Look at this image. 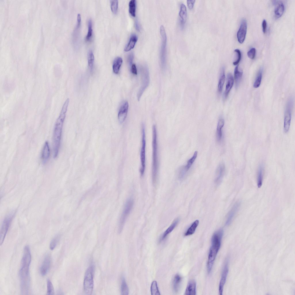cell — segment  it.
I'll return each mask as SVG.
<instances>
[{"label":"cell","mask_w":295,"mask_h":295,"mask_svg":"<svg viewBox=\"0 0 295 295\" xmlns=\"http://www.w3.org/2000/svg\"><path fill=\"white\" fill-rule=\"evenodd\" d=\"M31 261V255L30 248L28 246H26L24 248L19 272L20 290L23 294H28L30 289V278L29 268Z\"/></svg>","instance_id":"obj_1"},{"label":"cell","mask_w":295,"mask_h":295,"mask_svg":"<svg viewBox=\"0 0 295 295\" xmlns=\"http://www.w3.org/2000/svg\"><path fill=\"white\" fill-rule=\"evenodd\" d=\"M69 101V98L65 101L55 124L53 135V149L54 157L55 158L57 156L58 154L60 146L63 123Z\"/></svg>","instance_id":"obj_2"},{"label":"cell","mask_w":295,"mask_h":295,"mask_svg":"<svg viewBox=\"0 0 295 295\" xmlns=\"http://www.w3.org/2000/svg\"><path fill=\"white\" fill-rule=\"evenodd\" d=\"M223 233V230L220 229L215 232L212 236L207 265L209 273L211 271L214 262L220 248Z\"/></svg>","instance_id":"obj_3"},{"label":"cell","mask_w":295,"mask_h":295,"mask_svg":"<svg viewBox=\"0 0 295 295\" xmlns=\"http://www.w3.org/2000/svg\"><path fill=\"white\" fill-rule=\"evenodd\" d=\"M152 179L154 184L156 182L158 169L157 134L156 126L152 127Z\"/></svg>","instance_id":"obj_4"},{"label":"cell","mask_w":295,"mask_h":295,"mask_svg":"<svg viewBox=\"0 0 295 295\" xmlns=\"http://www.w3.org/2000/svg\"><path fill=\"white\" fill-rule=\"evenodd\" d=\"M94 269V266L92 265L87 268L85 273L84 288L85 292L87 295H91L93 291Z\"/></svg>","instance_id":"obj_5"},{"label":"cell","mask_w":295,"mask_h":295,"mask_svg":"<svg viewBox=\"0 0 295 295\" xmlns=\"http://www.w3.org/2000/svg\"><path fill=\"white\" fill-rule=\"evenodd\" d=\"M142 82L141 87L138 92L137 98L139 101L143 92L148 86L150 83V74L148 68L146 66H143L140 69Z\"/></svg>","instance_id":"obj_6"},{"label":"cell","mask_w":295,"mask_h":295,"mask_svg":"<svg viewBox=\"0 0 295 295\" xmlns=\"http://www.w3.org/2000/svg\"><path fill=\"white\" fill-rule=\"evenodd\" d=\"M134 204V201L131 198H128L126 201L122 212L119 223L118 231H122L124 224L130 213Z\"/></svg>","instance_id":"obj_7"},{"label":"cell","mask_w":295,"mask_h":295,"mask_svg":"<svg viewBox=\"0 0 295 295\" xmlns=\"http://www.w3.org/2000/svg\"><path fill=\"white\" fill-rule=\"evenodd\" d=\"M160 33L162 38V44L160 50V61L162 68H164L166 64V47L167 42V36L165 29L163 25L160 27Z\"/></svg>","instance_id":"obj_8"},{"label":"cell","mask_w":295,"mask_h":295,"mask_svg":"<svg viewBox=\"0 0 295 295\" xmlns=\"http://www.w3.org/2000/svg\"><path fill=\"white\" fill-rule=\"evenodd\" d=\"M142 145L140 155L141 167L140 171L141 175L142 176L144 174L145 167V126L143 124L142 126Z\"/></svg>","instance_id":"obj_9"},{"label":"cell","mask_w":295,"mask_h":295,"mask_svg":"<svg viewBox=\"0 0 295 295\" xmlns=\"http://www.w3.org/2000/svg\"><path fill=\"white\" fill-rule=\"evenodd\" d=\"M291 99L288 103L285 113L284 129L285 133L288 132L290 127L291 118V107L292 101Z\"/></svg>","instance_id":"obj_10"},{"label":"cell","mask_w":295,"mask_h":295,"mask_svg":"<svg viewBox=\"0 0 295 295\" xmlns=\"http://www.w3.org/2000/svg\"><path fill=\"white\" fill-rule=\"evenodd\" d=\"M13 215V213L9 215L4 221L0 231V245H1L3 242L10 223L12 219Z\"/></svg>","instance_id":"obj_11"},{"label":"cell","mask_w":295,"mask_h":295,"mask_svg":"<svg viewBox=\"0 0 295 295\" xmlns=\"http://www.w3.org/2000/svg\"><path fill=\"white\" fill-rule=\"evenodd\" d=\"M51 261V256L49 254L45 256L40 268V272L42 276H44L48 273L50 269Z\"/></svg>","instance_id":"obj_12"},{"label":"cell","mask_w":295,"mask_h":295,"mask_svg":"<svg viewBox=\"0 0 295 295\" xmlns=\"http://www.w3.org/2000/svg\"><path fill=\"white\" fill-rule=\"evenodd\" d=\"M247 27L246 20L243 19L241 21L239 29L237 34L238 41L241 44L245 40L246 34Z\"/></svg>","instance_id":"obj_13"},{"label":"cell","mask_w":295,"mask_h":295,"mask_svg":"<svg viewBox=\"0 0 295 295\" xmlns=\"http://www.w3.org/2000/svg\"><path fill=\"white\" fill-rule=\"evenodd\" d=\"M197 152L196 151L194 152L193 156L188 161L187 164L185 166H183L181 167L179 170V176L182 178H183L186 174L187 172L189 169L191 167L194 161L197 157Z\"/></svg>","instance_id":"obj_14"},{"label":"cell","mask_w":295,"mask_h":295,"mask_svg":"<svg viewBox=\"0 0 295 295\" xmlns=\"http://www.w3.org/2000/svg\"><path fill=\"white\" fill-rule=\"evenodd\" d=\"M128 104L127 101L124 102L121 106L118 115L119 122L122 123L126 119L128 112Z\"/></svg>","instance_id":"obj_15"},{"label":"cell","mask_w":295,"mask_h":295,"mask_svg":"<svg viewBox=\"0 0 295 295\" xmlns=\"http://www.w3.org/2000/svg\"><path fill=\"white\" fill-rule=\"evenodd\" d=\"M228 272V264L227 262H226L223 270L219 285V294L220 295L222 294L224 286L226 281Z\"/></svg>","instance_id":"obj_16"},{"label":"cell","mask_w":295,"mask_h":295,"mask_svg":"<svg viewBox=\"0 0 295 295\" xmlns=\"http://www.w3.org/2000/svg\"><path fill=\"white\" fill-rule=\"evenodd\" d=\"M224 124V120L220 118L218 121L216 131V139L218 143H220L222 141V128Z\"/></svg>","instance_id":"obj_17"},{"label":"cell","mask_w":295,"mask_h":295,"mask_svg":"<svg viewBox=\"0 0 295 295\" xmlns=\"http://www.w3.org/2000/svg\"><path fill=\"white\" fill-rule=\"evenodd\" d=\"M234 82V80L232 75L230 73H228L227 75L226 89L224 94V99H226L227 97L233 86Z\"/></svg>","instance_id":"obj_18"},{"label":"cell","mask_w":295,"mask_h":295,"mask_svg":"<svg viewBox=\"0 0 295 295\" xmlns=\"http://www.w3.org/2000/svg\"><path fill=\"white\" fill-rule=\"evenodd\" d=\"M225 171V165L223 163H220L218 166L216 170V177L215 181L218 184L222 180Z\"/></svg>","instance_id":"obj_19"},{"label":"cell","mask_w":295,"mask_h":295,"mask_svg":"<svg viewBox=\"0 0 295 295\" xmlns=\"http://www.w3.org/2000/svg\"><path fill=\"white\" fill-rule=\"evenodd\" d=\"M196 284L195 281L194 280H191L188 283L184 294L186 295H196Z\"/></svg>","instance_id":"obj_20"},{"label":"cell","mask_w":295,"mask_h":295,"mask_svg":"<svg viewBox=\"0 0 295 295\" xmlns=\"http://www.w3.org/2000/svg\"><path fill=\"white\" fill-rule=\"evenodd\" d=\"M50 155V150L49 143L46 141L44 146L41 153V159L44 163L46 162Z\"/></svg>","instance_id":"obj_21"},{"label":"cell","mask_w":295,"mask_h":295,"mask_svg":"<svg viewBox=\"0 0 295 295\" xmlns=\"http://www.w3.org/2000/svg\"><path fill=\"white\" fill-rule=\"evenodd\" d=\"M239 205L238 203L235 204L229 212L226 223V225H229L231 222L239 208Z\"/></svg>","instance_id":"obj_22"},{"label":"cell","mask_w":295,"mask_h":295,"mask_svg":"<svg viewBox=\"0 0 295 295\" xmlns=\"http://www.w3.org/2000/svg\"><path fill=\"white\" fill-rule=\"evenodd\" d=\"M137 39V37L136 34H132L130 37L128 43L124 48V51L126 52L128 51L133 48Z\"/></svg>","instance_id":"obj_23"},{"label":"cell","mask_w":295,"mask_h":295,"mask_svg":"<svg viewBox=\"0 0 295 295\" xmlns=\"http://www.w3.org/2000/svg\"><path fill=\"white\" fill-rule=\"evenodd\" d=\"M274 12L276 16L279 18L281 17L284 10V6L283 3L281 1L276 3Z\"/></svg>","instance_id":"obj_24"},{"label":"cell","mask_w":295,"mask_h":295,"mask_svg":"<svg viewBox=\"0 0 295 295\" xmlns=\"http://www.w3.org/2000/svg\"><path fill=\"white\" fill-rule=\"evenodd\" d=\"M122 62V59L121 57L118 56L115 59L113 65V70L115 74H118L119 73Z\"/></svg>","instance_id":"obj_25"},{"label":"cell","mask_w":295,"mask_h":295,"mask_svg":"<svg viewBox=\"0 0 295 295\" xmlns=\"http://www.w3.org/2000/svg\"><path fill=\"white\" fill-rule=\"evenodd\" d=\"M179 15L181 19L182 24H185L187 19V12L186 6L183 3L181 4Z\"/></svg>","instance_id":"obj_26"},{"label":"cell","mask_w":295,"mask_h":295,"mask_svg":"<svg viewBox=\"0 0 295 295\" xmlns=\"http://www.w3.org/2000/svg\"><path fill=\"white\" fill-rule=\"evenodd\" d=\"M181 280V277L178 274L176 275L174 277L173 281V288L175 292L178 291Z\"/></svg>","instance_id":"obj_27"},{"label":"cell","mask_w":295,"mask_h":295,"mask_svg":"<svg viewBox=\"0 0 295 295\" xmlns=\"http://www.w3.org/2000/svg\"><path fill=\"white\" fill-rule=\"evenodd\" d=\"M225 80L224 68L222 67L221 69L220 76L218 86V91L219 93L222 92Z\"/></svg>","instance_id":"obj_28"},{"label":"cell","mask_w":295,"mask_h":295,"mask_svg":"<svg viewBox=\"0 0 295 295\" xmlns=\"http://www.w3.org/2000/svg\"><path fill=\"white\" fill-rule=\"evenodd\" d=\"M243 74V72L238 69V65L235 67L234 72V77L236 87L238 86L241 81Z\"/></svg>","instance_id":"obj_29"},{"label":"cell","mask_w":295,"mask_h":295,"mask_svg":"<svg viewBox=\"0 0 295 295\" xmlns=\"http://www.w3.org/2000/svg\"><path fill=\"white\" fill-rule=\"evenodd\" d=\"M179 221V219L178 218H177L174 220L171 225L168 228L165 230L161 238L162 240L164 239L173 230Z\"/></svg>","instance_id":"obj_30"},{"label":"cell","mask_w":295,"mask_h":295,"mask_svg":"<svg viewBox=\"0 0 295 295\" xmlns=\"http://www.w3.org/2000/svg\"><path fill=\"white\" fill-rule=\"evenodd\" d=\"M198 220H196L192 224L184 234L185 236L191 235L193 234L199 224Z\"/></svg>","instance_id":"obj_31"},{"label":"cell","mask_w":295,"mask_h":295,"mask_svg":"<svg viewBox=\"0 0 295 295\" xmlns=\"http://www.w3.org/2000/svg\"><path fill=\"white\" fill-rule=\"evenodd\" d=\"M88 65L90 72H92V71L94 60V56L92 50H89L88 51Z\"/></svg>","instance_id":"obj_32"},{"label":"cell","mask_w":295,"mask_h":295,"mask_svg":"<svg viewBox=\"0 0 295 295\" xmlns=\"http://www.w3.org/2000/svg\"><path fill=\"white\" fill-rule=\"evenodd\" d=\"M121 291L122 295H127L128 294V289L125 278H122L121 287Z\"/></svg>","instance_id":"obj_33"},{"label":"cell","mask_w":295,"mask_h":295,"mask_svg":"<svg viewBox=\"0 0 295 295\" xmlns=\"http://www.w3.org/2000/svg\"><path fill=\"white\" fill-rule=\"evenodd\" d=\"M136 2L135 0H131L129 3V11L133 16H135Z\"/></svg>","instance_id":"obj_34"},{"label":"cell","mask_w":295,"mask_h":295,"mask_svg":"<svg viewBox=\"0 0 295 295\" xmlns=\"http://www.w3.org/2000/svg\"><path fill=\"white\" fill-rule=\"evenodd\" d=\"M151 292L152 295H160V294L157 286V283L156 281H154L152 283L151 286Z\"/></svg>","instance_id":"obj_35"},{"label":"cell","mask_w":295,"mask_h":295,"mask_svg":"<svg viewBox=\"0 0 295 295\" xmlns=\"http://www.w3.org/2000/svg\"><path fill=\"white\" fill-rule=\"evenodd\" d=\"M262 76V69H261L259 70L257 76L253 85L254 88H257L260 86Z\"/></svg>","instance_id":"obj_36"},{"label":"cell","mask_w":295,"mask_h":295,"mask_svg":"<svg viewBox=\"0 0 295 295\" xmlns=\"http://www.w3.org/2000/svg\"><path fill=\"white\" fill-rule=\"evenodd\" d=\"M263 179V170L262 167H260L259 169L258 176L257 184V186L258 188H260L261 186L262 183Z\"/></svg>","instance_id":"obj_37"},{"label":"cell","mask_w":295,"mask_h":295,"mask_svg":"<svg viewBox=\"0 0 295 295\" xmlns=\"http://www.w3.org/2000/svg\"><path fill=\"white\" fill-rule=\"evenodd\" d=\"M54 291L52 284L50 279L47 280V295H54Z\"/></svg>","instance_id":"obj_38"},{"label":"cell","mask_w":295,"mask_h":295,"mask_svg":"<svg viewBox=\"0 0 295 295\" xmlns=\"http://www.w3.org/2000/svg\"><path fill=\"white\" fill-rule=\"evenodd\" d=\"M92 20L90 19L88 22V32L87 35L86 37V39L87 41H88L90 39L92 34Z\"/></svg>","instance_id":"obj_39"},{"label":"cell","mask_w":295,"mask_h":295,"mask_svg":"<svg viewBox=\"0 0 295 295\" xmlns=\"http://www.w3.org/2000/svg\"><path fill=\"white\" fill-rule=\"evenodd\" d=\"M118 5V1L117 0L110 1V5L111 10L114 14H116L117 11Z\"/></svg>","instance_id":"obj_40"},{"label":"cell","mask_w":295,"mask_h":295,"mask_svg":"<svg viewBox=\"0 0 295 295\" xmlns=\"http://www.w3.org/2000/svg\"><path fill=\"white\" fill-rule=\"evenodd\" d=\"M59 237L57 235L54 237L50 242V249L52 250L54 249L56 247L57 243L59 240Z\"/></svg>","instance_id":"obj_41"},{"label":"cell","mask_w":295,"mask_h":295,"mask_svg":"<svg viewBox=\"0 0 295 295\" xmlns=\"http://www.w3.org/2000/svg\"><path fill=\"white\" fill-rule=\"evenodd\" d=\"M234 51L236 56V60L233 62V64L235 65H237L240 62L241 58V53L240 50L238 49H235Z\"/></svg>","instance_id":"obj_42"},{"label":"cell","mask_w":295,"mask_h":295,"mask_svg":"<svg viewBox=\"0 0 295 295\" xmlns=\"http://www.w3.org/2000/svg\"><path fill=\"white\" fill-rule=\"evenodd\" d=\"M256 50L255 48H252L248 51L247 55L249 58L251 59H254L255 56Z\"/></svg>","instance_id":"obj_43"},{"label":"cell","mask_w":295,"mask_h":295,"mask_svg":"<svg viewBox=\"0 0 295 295\" xmlns=\"http://www.w3.org/2000/svg\"><path fill=\"white\" fill-rule=\"evenodd\" d=\"M195 0H187V3L189 8L192 9L194 6Z\"/></svg>","instance_id":"obj_44"},{"label":"cell","mask_w":295,"mask_h":295,"mask_svg":"<svg viewBox=\"0 0 295 295\" xmlns=\"http://www.w3.org/2000/svg\"><path fill=\"white\" fill-rule=\"evenodd\" d=\"M131 72L135 75L137 74V70L136 65L135 64H133L131 66Z\"/></svg>","instance_id":"obj_45"},{"label":"cell","mask_w":295,"mask_h":295,"mask_svg":"<svg viewBox=\"0 0 295 295\" xmlns=\"http://www.w3.org/2000/svg\"><path fill=\"white\" fill-rule=\"evenodd\" d=\"M266 25H267V24H266V20H265V19H264L263 20V21H262V31H263V32L264 33H266Z\"/></svg>","instance_id":"obj_46"},{"label":"cell","mask_w":295,"mask_h":295,"mask_svg":"<svg viewBox=\"0 0 295 295\" xmlns=\"http://www.w3.org/2000/svg\"><path fill=\"white\" fill-rule=\"evenodd\" d=\"M133 59V54H131L129 56L128 58V62L130 65L131 66L132 65V62Z\"/></svg>","instance_id":"obj_47"},{"label":"cell","mask_w":295,"mask_h":295,"mask_svg":"<svg viewBox=\"0 0 295 295\" xmlns=\"http://www.w3.org/2000/svg\"><path fill=\"white\" fill-rule=\"evenodd\" d=\"M77 28H78L80 26V23H81V17L80 14H77Z\"/></svg>","instance_id":"obj_48"},{"label":"cell","mask_w":295,"mask_h":295,"mask_svg":"<svg viewBox=\"0 0 295 295\" xmlns=\"http://www.w3.org/2000/svg\"><path fill=\"white\" fill-rule=\"evenodd\" d=\"M135 27H136V29L138 31H139V30H140L139 26V23H138V22L137 20H136Z\"/></svg>","instance_id":"obj_49"}]
</instances>
